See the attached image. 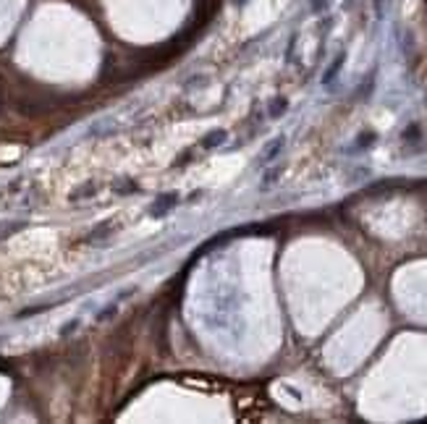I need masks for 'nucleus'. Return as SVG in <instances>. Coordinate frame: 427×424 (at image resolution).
<instances>
[{
	"label": "nucleus",
	"instance_id": "1",
	"mask_svg": "<svg viewBox=\"0 0 427 424\" xmlns=\"http://www.w3.org/2000/svg\"><path fill=\"white\" fill-rule=\"evenodd\" d=\"M179 202H181V194L179 191H165V194H160L157 199L150 205V215L152 217H165L170 210L179 207Z\"/></svg>",
	"mask_w": 427,
	"mask_h": 424
},
{
	"label": "nucleus",
	"instance_id": "2",
	"mask_svg": "<svg viewBox=\"0 0 427 424\" xmlns=\"http://www.w3.org/2000/svg\"><path fill=\"white\" fill-rule=\"evenodd\" d=\"M344 61H346V52H338L335 61L325 68V73H323V84H325V87H330V84L335 81V76L341 73V68H344Z\"/></svg>",
	"mask_w": 427,
	"mask_h": 424
},
{
	"label": "nucleus",
	"instance_id": "3",
	"mask_svg": "<svg viewBox=\"0 0 427 424\" xmlns=\"http://www.w3.org/2000/svg\"><path fill=\"white\" fill-rule=\"evenodd\" d=\"M283 144H286V139H283V136L273 139V141H270V144H268V147L262 150V157H260V160H262V165H270V162H273V160H275V157L280 155Z\"/></svg>",
	"mask_w": 427,
	"mask_h": 424
},
{
	"label": "nucleus",
	"instance_id": "4",
	"mask_svg": "<svg viewBox=\"0 0 427 424\" xmlns=\"http://www.w3.org/2000/svg\"><path fill=\"white\" fill-rule=\"evenodd\" d=\"M225 136H228V134H225L223 128H215V131H210L202 141H199V147H202V150H215V147H220L223 141H225Z\"/></svg>",
	"mask_w": 427,
	"mask_h": 424
},
{
	"label": "nucleus",
	"instance_id": "5",
	"mask_svg": "<svg viewBox=\"0 0 427 424\" xmlns=\"http://www.w3.org/2000/svg\"><path fill=\"white\" fill-rule=\"evenodd\" d=\"M280 173H283V165H275V168H268V171L262 173V183H260V189H262V191L273 189V186L278 183Z\"/></svg>",
	"mask_w": 427,
	"mask_h": 424
},
{
	"label": "nucleus",
	"instance_id": "6",
	"mask_svg": "<svg viewBox=\"0 0 427 424\" xmlns=\"http://www.w3.org/2000/svg\"><path fill=\"white\" fill-rule=\"evenodd\" d=\"M92 194H97V183H84L81 189H76V191L71 194V202H79V199H84V196H92Z\"/></svg>",
	"mask_w": 427,
	"mask_h": 424
},
{
	"label": "nucleus",
	"instance_id": "7",
	"mask_svg": "<svg viewBox=\"0 0 427 424\" xmlns=\"http://www.w3.org/2000/svg\"><path fill=\"white\" fill-rule=\"evenodd\" d=\"M286 107H289L286 97H278V100H275V102L270 105V118H278V116H280V113L286 110Z\"/></svg>",
	"mask_w": 427,
	"mask_h": 424
},
{
	"label": "nucleus",
	"instance_id": "8",
	"mask_svg": "<svg viewBox=\"0 0 427 424\" xmlns=\"http://www.w3.org/2000/svg\"><path fill=\"white\" fill-rule=\"evenodd\" d=\"M110 231H113V225H102L100 231H92V233H90V238H87V241H100V238H105Z\"/></svg>",
	"mask_w": 427,
	"mask_h": 424
},
{
	"label": "nucleus",
	"instance_id": "9",
	"mask_svg": "<svg viewBox=\"0 0 427 424\" xmlns=\"http://www.w3.org/2000/svg\"><path fill=\"white\" fill-rule=\"evenodd\" d=\"M328 3H330V0H312V11H315V13H323V11L328 8Z\"/></svg>",
	"mask_w": 427,
	"mask_h": 424
},
{
	"label": "nucleus",
	"instance_id": "10",
	"mask_svg": "<svg viewBox=\"0 0 427 424\" xmlns=\"http://www.w3.org/2000/svg\"><path fill=\"white\" fill-rule=\"evenodd\" d=\"M113 189H116V191H121V194H129V191H136L139 186H136V183H116Z\"/></svg>",
	"mask_w": 427,
	"mask_h": 424
},
{
	"label": "nucleus",
	"instance_id": "11",
	"mask_svg": "<svg viewBox=\"0 0 427 424\" xmlns=\"http://www.w3.org/2000/svg\"><path fill=\"white\" fill-rule=\"evenodd\" d=\"M372 141H375V134H364V136H362V141L357 144V150H362V147H367V144H372Z\"/></svg>",
	"mask_w": 427,
	"mask_h": 424
}]
</instances>
